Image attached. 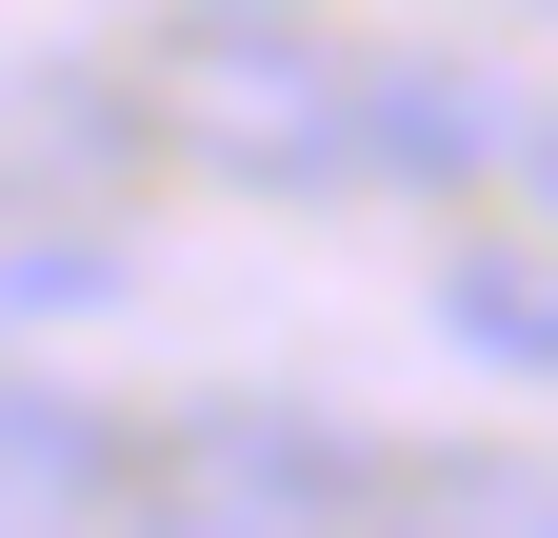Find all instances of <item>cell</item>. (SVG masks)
Instances as JSON below:
<instances>
[{
    "label": "cell",
    "mask_w": 558,
    "mask_h": 538,
    "mask_svg": "<svg viewBox=\"0 0 558 538\" xmlns=\"http://www.w3.org/2000/svg\"><path fill=\"white\" fill-rule=\"evenodd\" d=\"M360 499H379V458L319 399H180L160 439H120L100 538H339Z\"/></svg>",
    "instance_id": "1"
},
{
    "label": "cell",
    "mask_w": 558,
    "mask_h": 538,
    "mask_svg": "<svg viewBox=\"0 0 558 538\" xmlns=\"http://www.w3.org/2000/svg\"><path fill=\"white\" fill-rule=\"evenodd\" d=\"M160 120H180L199 180H259V199H339L360 180V60L300 40V21H220L160 81Z\"/></svg>",
    "instance_id": "2"
},
{
    "label": "cell",
    "mask_w": 558,
    "mask_h": 538,
    "mask_svg": "<svg viewBox=\"0 0 558 538\" xmlns=\"http://www.w3.org/2000/svg\"><path fill=\"white\" fill-rule=\"evenodd\" d=\"M100 499H120V439H100V399L0 359V538H100Z\"/></svg>",
    "instance_id": "3"
},
{
    "label": "cell",
    "mask_w": 558,
    "mask_h": 538,
    "mask_svg": "<svg viewBox=\"0 0 558 538\" xmlns=\"http://www.w3.org/2000/svg\"><path fill=\"white\" fill-rule=\"evenodd\" d=\"M339 538H558V458H499V439H459V458H399V479L339 518Z\"/></svg>",
    "instance_id": "4"
},
{
    "label": "cell",
    "mask_w": 558,
    "mask_h": 538,
    "mask_svg": "<svg viewBox=\"0 0 558 538\" xmlns=\"http://www.w3.org/2000/svg\"><path fill=\"white\" fill-rule=\"evenodd\" d=\"M499 160V100L459 60H360V180H478Z\"/></svg>",
    "instance_id": "5"
},
{
    "label": "cell",
    "mask_w": 558,
    "mask_h": 538,
    "mask_svg": "<svg viewBox=\"0 0 558 538\" xmlns=\"http://www.w3.org/2000/svg\"><path fill=\"white\" fill-rule=\"evenodd\" d=\"M439 319H459L478 359H519V379H558V259H459V280H439Z\"/></svg>",
    "instance_id": "6"
},
{
    "label": "cell",
    "mask_w": 558,
    "mask_h": 538,
    "mask_svg": "<svg viewBox=\"0 0 558 538\" xmlns=\"http://www.w3.org/2000/svg\"><path fill=\"white\" fill-rule=\"evenodd\" d=\"M499 180L538 199V240H558V100H519V120H499Z\"/></svg>",
    "instance_id": "7"
},
{
    "label": "cell",
    "mask_w": 558,
    "mask_h": 538,
    "mask_svg": "<svg viewBox=\"0 0 558 538\" xmlns=\"http://www.w3.org/2000/svg\"><path fill=\"white\" fill-rule=\"evenodd\" d=\"M240 21H279V0H240Z\"/></svg>",
    "instance_id": "8"
}]
</instances>
